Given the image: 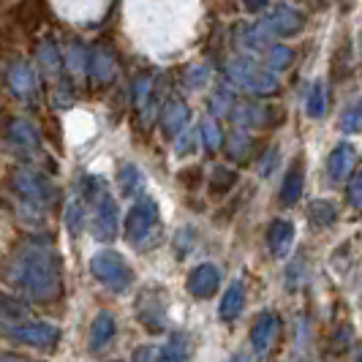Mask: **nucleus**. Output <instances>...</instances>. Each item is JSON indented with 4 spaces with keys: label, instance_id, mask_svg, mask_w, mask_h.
Listing matches in <instances>:
<instances>
[{
    "label": "nucleus",
    "instance_id": "nucleus-12",
    "mask_svg": "<svg viewBox=\"0 0 362 362\" xmlns=\"http://www.w3.org/2000/svg\"><path fill=\"white\" fill-rule=\"evenodd\" d=\"M291 243H294V226L291 221L284 218H275L270 223V232H267V248L275 259H286L291 251Z\"/></svg>",
    "mask_w": 362,
    "mask_h": 362
},
{
    "label": "nucleus",
    "instance_id": "nucleus-45",
    "mask_svg": "<svg viewBox=\"0 0 362 362\" xmlns=\"http://www.w3.org/2000/svg\"><path fill=\"white\" fill-rule=\"evenodd\" d=\"M354 362H362V351H360V354H357V360H354Z\"/></svg>",
    "mask_w": 362,
    "mask_h": 362
},
{
    "label": "nucleus",
    "instance_id": "nucleus-9",
    "mask_svg": "<svg viewBox=\"0 0 362 362\" xmlns=\"http://www.w3.org/2000/svg\"><path fill=\"white\" fill-rule=\"evenodd\" d=\"M221 286V270H218L216 264H210V262H204L199 267H194V270L188 272V281H185V289L188 294H194L197 300H207V297H213Z\"/></svg>",
    "mask_w": 362,
    "mask_h": 362
},
{
    "label": "nucleus",
    "instance_id": "nucleus-35",
    "mask_svg": "<svg viewBox=\"0 0 362 362\" xmlns=\"http://www.w3.org/2000/svg\"><path fill=\"white\" fill-rule=\"evenodd\" d=\"M199 131H202V139H204L207 150H218V147H221V131H218L216 120H204Z\"/></svg>",
    "mask_w": 362,
    "mask_h": 362
},
{
    "label": "nucleus",
    "instance_id": "nucleus-33",
    "mask_svg": "<svg viewBox=\"0 0 362 362\" xmlns=\"http://www.w3.org/2000/svg\"><path fill=\"white\" fill-rule=\"evenodd\" d=\"M88 63H90V52L82 44H71L69 47V69L74 74H82L88 71Z\"/></svg>",
    "mask_w": 362,
    "mask_h": 362
},
{
    "label": "nucleus",
    "instance_id": "nucleus-41",
    "mask_svg": "<svg viewBox=\"0 0 362 362\" xmlns=\"http://www.w3.org/2000/svg\"><path fill=\"white\" fill-rule=\"evenodd\" d=\"M226 107H232V98H229V93H226V90H221L216 95V104H213V109H216V112H226Z\"/></svg>",
    "mask_w": 362,
    "mask_h": 362
},
{
    "label": "nucleus",
    "instance_id": "nucleus-11",
    "mask_svg": "<svg viewBox=\"0 0 362 362\" xmlns=\"http://www.w3.org/2000/svg\"><path fill=\"white\" fill-rule=\"evenodd\" d=\"M25 322H30V308L17 297L0 291V332L6 335L8 329L25 325Z\"/></svg>",
    "mask_w": 362,
    "mask_h": 362
},
{
    "label": "nucleus",
    "instance_id": "nucleus-4",
    "mask_svg": "<svg viewBox=\"0 0 362 362\" xmlns=\"http://www.w3.org/2000/svg\"><path fill=\"white\" fill-rule=\"evenodd\" d=\"M11 185H14V191L22 199L28 202L30 207H38V210L49 207L54 197H57L52 182L47 180L44 175H38L36 169H28V166H19L17 172L11 175Z\"/></svg>",
    "mask_w": 362,
    "mask_h": 362
},
{
    "label": "nucleus",
    "instance_id": "nucleus-7",
    "mask_svg": "<svg viewBox=\"0 0 362 362\" xmlns=\"http://www.w3.org/2000/svg\"><path fill=\"white\" fill-rule=\"evenodd\" d=\"M93 204H95V237L98 240H115L117 237V221H120V213H117V202L115 197L104 188V182H98L95 194H93Z\"/></svg>",
    "mask_w": 362,
    "mask_h": 362
},
{
    "label": "nucleus",
    "instance_id": "nucleus-20",
    "mask_svg": "<svg viewBox=\"0 0 362 362\" xmlns=\"http://www.w3.org/2000/svg\"><path fill=\"white\" fill-rule=\"evenodd\" d=\"M188 117H191L188 107H185L182 101H172L161 115V131L166 136H175V134L188 123Z\"/></svg>",
    "mask_w": 362,
    "mask_h": 362
},
{
    "label": "nucleus",
    "instance_id": "nucleus-2",
    "mask_svg": "<svg viewBox=\"0 0 362 362\" xmlns=\"http://www.w3.org/2000/svg\"><path fill=\"white\" fill-rule=\"evenodd\" d=\"M226 76L229 82L245 93L254 95H267V93L278 90V74L270 71L267 66H259L251 57H235L226 66Z\"/></svg>",
    "mask_w": 362,
    "mask_h": 362
},
{
    "label": "nucleus",
    "instance_id": "nucleus-23",
    "mask_svg": "<svg viewBox=\"0 0 362 362\" xmlns=\"http://www.w3.org/2000/svg\"><path fill=\"white\" fill-rule=\"evenodd\" d=\"M88 71L93 74V79H98V82H104L109 79L112 74H115V57L107 52V49H95L90 52V63H88Z\"/></svg>",
    "mask_w": 362,
    "mask_h": 362
},
{
    "label": "nucleus",
    "instance_id": "nucleus-22",
    "mask_svg": "<svg viewBox=\"0 0 362 362\" xmlns=\"http://www.w3.org/2000/svg\"><path fill=\"white\" fill-rule=\"evenodd\" d=\"M303 166L300 163H294L289 172H286V177H284V182H281V202L284 204H297V199L303 197Z\"/></svg>",
    "mask_w": 362,
    "mask_h": 362
},
{
    "label": "nucleus",
    "instance_id": "nucleus-43",
    "mask_svg": "<svg viewBox=\"0 0 362 362\" xmlns=\"http://www.w3.org/2000/svg\"><path fill=\"white\" fill-rule=\"evenodd\" d=\"M0 362H30V360H22V357H0Z\"/></svg>",
    "mask_w": 362,
    "mask_h": 362
},
{
    "label": "nucleus",
    "instance_id": "nucleus-44",
    "mask_svg": "<svg viewBox=\"0 0 362 362\" xmlns=\"http://www.w3.org/2000/svg\"><path fill=\"white\" fill-rule=\"evenodd\" d=\"M245 360H248V357H245V354L240 351V354H235V360H232V362H245Z\"/></svg>",
    "mask_w": 362,
    "mask_h": 362
},
{
    "label": "nucleus",
    "instance_id": "nucleus-8",
    "mask_svg": "<svg viewBox=\"0 0 362 362\" xmlns=\"http://www.w3.org/2000/svg\"><path fill=\"white\" fill-rule=\"evenodd\" d=\"M262 30H267L272 38L275 36H294L305 28V17L291 8V6H275L270 14H264V19L259 22Z\"/></svg>",
    "mask_w": 362,
    "mask_h": 362
},
{
    "label": "nucleus",
    "instance_id": "nucleus-30",
    "mask_svg": "<svg viewBox=\"0 0 362 362\" xmlns=\"http://www.w3.org/2000/svg\"><path fill=\"white\" fill-rule=\"evenodd\" d=\"M82 223H85V204L74 197L66 207V226L71 229V235H79L82 232Z\"/></svg>",
    "mask_w": 362,
    "mask_h": 362
},
{
    "label": "nucleus",
    "instance_id": "nucleus-17",
    "mask_svg": "<svg viewBox=\"0 0 362 362\" xmlns=\"http://www.w3.org/2000/svg\"><path fill=\"white\" fill-rule=\"evenodd\" d=\"M243 308H245V289H243L240 281H232L229 289L223 291V297H221L218 316H221L223 322H232V319H237V316L243 313Z\"/></svg>",
    "mask_w": 362,
    "mask_h": 362
},
{
    "label": "nucleus",
    "instance_id": "nucleus-40",
    "mask_svg": "<svg viewBox=\"0 0 362 362\" xmlns=\"http://www.w3.org/2000/svg\"><path fill=\"white\" fill-rule=\"evenodd\" d=\"M153 354H156L153 346H142V349L134 351V362H153Z\"/></svg>",
    "mask_w": 362,
    "mask_h": 362
},
{
    "label": "nucleus",
    "instance_id": "nucleus-28",
    "mask_svg": "<svg viewBox=\"0 0 362 362\" xmlns=\"http://www.w3.org/2000/svg\"><path fill=\"white\" fill-rule=\"evenodd\" d=\"M235 182H237V175L229 166H213L210 169V188H213V194H226Z\"/></svg>",
    "mask_w": 362,
    "mask_h": 362
},
{
    "label": "nucleus",
    "instance_id": "nucleus-31",
    "mask_svg": "<svg viewBox=\"0 0 362 362\" xmlns=\"http://www.w3.org/2000/svg\"><path fill=\"white\" fill-rule=\"evenodd\" d=\"M38 60H41V66L52 74V76H57V69H60V54H57V47H54L52 41H44V44L38 47Z\"/></svg>",
    "mask_w": 362,
    "mask_h": 362
},
{
    "label": "nucleus",
    "instance_id": "nucleus-27",
    "mask_svg": "<svg viewBox=\"0 0 362 362\" xmlns=\"http://www.w3.org/2000/svg\"><path fill=\"white\" fill-rule=\"evenodd\" d=\"M142 185H145L142 172H139L134 163H126V166L120 169V191H123V197H134Z\"/></svg>",
    "mask_w": 362,
    "mask_h": 362
},
{
    "label": "nucleus",
    "instance_id": "nucleus-1",
    "mask_svg": "<svg viewBox=\"0 0 362 362\" xmlns=\"http://www.w3.org/2000/svg\"><path fill=\"white\" fill-rule=\"evenodd\" d=\"M8 281L33 300H52L60 291V259L49 240H28L8 264Z\"/></svg>",
    "mask_w": 362,
    "mask_h": 362
},
{
    "label": "nucleus",
    "instance_id": "nucleus-16",
    "mask_svg": "<svg viewBox=\"0 0 362 362\" xmlns=\"http://www.w3.org/2000/svg\"><path fill=\"white\" fill-rule=\"evenodd\" d=\"M115 316L107 313V310H101L95 319H93L90 325V351L93 354H98L101 349H107L112 344V338H115Z\"/></svg>",
    "mask_w": 362,
    "mask_h": 362
},
{
    "label": "nucleus",
    "instance_id": "nucleus-37",
    "mask_svg": "<svg viewBox=\"0 0 362 362\" xmlns=\"http://www.w3.org/2000/svg\"><path fill=\"white\" fill-rule=\"evenodd\" d=\"M150 79L147 76H139L136 79V85H134V101H136V107H145L147 98H150Z\"/></svg>",
    "mask_w": 362,
    "mask_h": 362
},
{
    "label": "nucleus",
    "instance_id": "nucleus-21",
    "mask_svg": "<svg viewBox=\"0 0 362 362\" xmlns=\"http://www.w3.org/2000/svg\"><path fill=\"white\" fill-rule=\"evenodd\" d=\"M308 218L313 226L327 229V226H332L338 221V204L329 199H313L308 204Z\"/></svg>",
    "mask_w": 362,
    "mask_h": 362
},
{
    "label": "nucleus",
    "instance_id": "nucleus-6",
    "mask_svg": "<svg viewBox=\"0 0 362 362\" xmlns=\"http://www.w3.org/2000/svg\"><path fill=\"white\" fill-rule=\"evenodd\" d=\"M158 223V204L153 199H142L134 202V207L126 213V221H123V229H126V237L131 243H142L150 232H153V226Z\"/></svg>",
    "mask_w": 362,
    "mask_h": 362
},
{
    "label": "nucleus",
    "instance_id": "nucleus-39",
    "mask_svg": "<svg viewBox=\"0 0 362 362\" xmlns=\"http://www.w3.org/2000/svg\"><path fill=\"white\" fill-rule=\"evenodd\" d=\"M275 158H278V150H275V147H270V150H267V156L262 158V169H259L264 177H267V175L272 172V161H275Z\"/></svg>",
    "mask_w": 362,
    "mask_h": 362
},
{
    "label": "nucleus",
    "instance_id": "nucleus-19",
    "mask_svg": "<svg viewBox=\"0 0 362 362\" xmlns=\"http://www.w3.org/2000/svg\"><path fill=\"white\" fill-rule=\"evenodd\" d=\"M240 33H243V36H240V44H243L248 52L264 54L272 47V36L267 30H262L259 25H243Z\"/></svg>",
    "mask_w": 362,
    "mask_h": 362
},
{
    "label": "nucleus",
    "instance_id": "nucleus-14",
    "mask_svg": "<svg viewBox=\"0 0 362 362\" xmlns=\"http://www.w3.org/2000/svg\"><path fill=\"white\" fill-rule=\"evenodd\" d=\"M275 332H278V316L270 310H262L259 319L254 322V329H251V346H254L256 354H264L270 349V344L275 341Z\"/></svg>",
    "mask_w": 362,
    "mask_h": 362
},
{
    "label": "nucleus",
    "instance_id": "nucleus-36",
    "mask_svg": "<svg viewBox=\"0 0 362 362\" xmlns=\"http://www.w3.org/2000/svg\"><path fill=\"white\" fill-rule=\"evenodd\" d=\"M207 76H210V71H207L204 66H197V69H191V71L185 74V85H188L191 90H197V88H202V85L207 82Z\"/></svg>",
    "mask_w": 362,
    "mask_h": 362
},
{
    "label": "nucleus",
    "instance_id": "nucleus-10",
    "mask_svg": "<svg viewBox=\"0 0 362 362\" xmlns=\"http://www.w3.org/2000/svg\"><path fill=\"white\" fill-rule=\"evenodd\" d=\"M357 166V147L341 142L338 147H332V153L327 156V177L332 182H344L351 177Z\"/></svg>",
    "mask_w": 362,
    "mask_h": 362
},
{
    "label": "nucleus",
    "instance_id": "nucleus-13",
    "mask_svg": "<svg viewBox=\"0 0 362 362\" xmlns=\"http://www.w3.org/2000/svg\"><path fill=\"white\" fill-rule=\"evenodd\" d=\"M8 136H11L14 147H17L19 153H25V156H36L38 150H41V136H38L36 126L28 123V120H11Z\"/></svg>",
    "mask_w": 362,
    "mask_h": 362
},
{
    "label": "nucleus",
    "instance_id": "nucleus-42",
    "mask_svg": "<svg viewBox=\"0 0 362 362\" xmlns=\"http://www.w3.org/2000/svg\"><path fill=\"white\" fill-rule=\"evenodd\" d=\"M243 3H245V8H248L251 14H259V11L267 8V0H243Z\"/></svg>",
    "mask_w": 362,
    "mask_h": 362
},
{
    "label": "nucleus",
    "instance_id": "nucleus-24",
    "mask_svg": "<svg viewBox=\"0 0 362 362\" xmlns=\"http://www.w3.org/2000/svg\"><path fill=\"white\" fill-rule=\"evenodd\" d=\"M291 60H294V52H291L289 47H284V44H272L270 49L264 52V63H267V69L275 74L289 69Z\"/></svg>",
    "mask_w": 362,
    "mask_h": 362
},
{
    "label": "nucleus",
    "instance_id": "nucleus-18",
    "mask_svg": "<svg viewBox=\"0 0 362 362\" xmlns=\"http://www.w3.org/2000/svg\"><path fill=\"white\" fill-rule=\"evenodd\" d=\"M8 88L17 93V95H30L33 88H36V74L33 69L25 63V60H17L8 66Z\"/></svg>",
    "mask_w": 362,
    "mask_h": 362
},
{
    "label": "nucleus",
    "instance_id": "nucleus-26",
    "mask_svg": "<svg viewBox=\"0 0 362 362\" xmlns=\"http://www.w3.org/2000/svg\"><path fill=\"white\" fill-rule=\"evenodd\" d=\"M305 112H308V117H313V120H319L327 112V90L322 79L313 82V88L308 93V101H305Z\"/></svg>",
    "mask_w": 362,
    "mask_h": 362
},
{
    "label": "nucleus",
    "instance_id": "nucleus-15",
    "mask_svg": "<svg viewBox=\"0 0 362 362\" xmlns=\"http://www.w3.org/2000/svg\"><path fill=\"white\" fill-rule=\"evenodd\" d=\"M232 120L240 128H259L270 120V109L264 104H259V101H240L232 109Z\"/></svg>",
    "mask_w": 362,
    "mask_h": 362
},
{
    "label": "nucleus",
    "instance_id": "nucleus-3",
    "mask_svg": "<svg viewBox=\"0 0 362 362\" xmlns=\"http://www.w3.org/2000/svg\"><path fill=\"white\" fill-rule=\"evenodd\" d=\"M90 272L98 284H104L107 289L117 291V294L134 284V272L117 251H98L90 259Z\"/></svg>",
    "mask_w": 362,
    "mask_h": 362
},
{
    "label": "nucleus",
    "instance_id": "nucleus-34",
    "mask_svg": "<svg viewBox=\"0 0 362 362\" xmlns=\"http://www.w3.org/2000/svg\"><path fill=\"white\" fill-rule=\"evenodd\" d=\"M346 197H349V204L362 213V172H354V175H351L349 188H346Z\"/></svg>",
    "mask_w": 362,
    "mask_h": 362
},
{
    "label": "nucleus",
    "instance_id": "nucleus-32",
    "mask_svg": "<svg viewBox=\"0 0 362 362\" xmlns=\"http://www.w3.org/2000/svg\"><path fill=\"white\" fill-rule=\"evenodd\" d=\"M248 150H251V139L243 131H237V134L229 136V158L232 161H245L248 158Z\"/></svg>",
    "mask_w": 362,
    "mask_h": 362
},
{
    "label": "nucleus",
    "instance_id": "nucleus-5",
    "mask_svg": "<svg viewBox=\"0 0 362 362\" xmlns=\"http://www.w3.org/2000/svg\"><path fill=\"white\" fill-rule=\"evenodd\" d=\"M6 338H11L22 346H30V349H38V351H52L54 346L60 344V329L54 325H47V322H25V325L8 329Z\"/></svg>",
    "mask_w": 362,
    "mask_h": 362
},
{
    "label": "nucleus",
    "instance_id": "nucleus-38",
    "mask_svg": "<svg viewBox=\"0 0 362 362\" xmlns=\"http://www.w3.org/2000/svg\"><path fill=\"white\" fill-rule=\"evenodd\" d=\"M194 150H197V134H194V131H191V134H182L180 142H177V156L185 158V156L194 153Z\"/></svg>",
    "mask_w": 362,
    "mask_h": 362
},
{
    "label": "nucleus",
    "instance_id": "nucleus-25",
    "mask_svg": "<svg viewBox=\"0 0 362 362\" xmlns=\"http://www.w3.org/2000/svg\"><path fill=\"white\" fill-rule=\"evenodd\" d=\"M161 360L163 362H185L188 360V341H185V335L182 332H175L166 346L161 349Z\"/></svg>",
    "mask_w": 362,
    "mask_h": 362
},
{
    "label": "nucleus",
    "instance_id": "nucleus-29",
    "mask_svg": "<svg viewBox=\"0 0 362 362\" xmlns=\"http://www.w3.org/2000/svg\"><path fill=\"white\" fill-rule=\"evenodd\" d=\"M341 128H344L346 134H360L362 131V98L354 101L351 107L344 109V115H341Z\"/></svg>",
    "mask_w": 362,
    "mask_h": 362
}]
</instances>
